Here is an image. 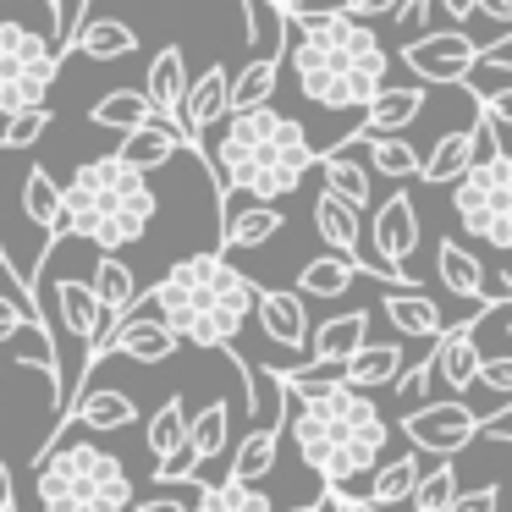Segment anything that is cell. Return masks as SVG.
I'll use <instances>...</instances> for the list:
<instances>
[{
    "label": "cell",
    "instance_id": "5b68a950",
    "mask_svg": "<svg viewBox=\"0 0 512 512\" xmlns=\"http://www.w3.org/2000/svg\"><path fill=\"white\" fill-rule=\"evenodd\" d=\"M160 199L149 188V177L127 171L122 160L100 155L89 166H78L72 188H61V215H67L72 237H89L100 254H122L149 232Z\"/></svg>",
    "mask_w": 512,
    "mask_h": 512
},
{
    "label": "cell",
    "instance_id": "7a4b0ae2",
    "mask_svg": "<svg viewBox=\"0 0 512 512\" xmlns=\"http://www.w3.org/2000/svg\"><path fill=\"white\" fill-rule=\"evenodd\" d=\"M281 23V61H292V78L325 111H364L380 89H386L391 56L380 45V34H369L364 23H347L342 6H276Z\"/></svg>",
    "mask_w": 512,
    "mask_h": 512
},
{
    "label": "cell",
    "instance_id": "c3c4849f",
    "mask_svg": "<svg viewBox=\"0 0 512 512\" xmlns=\"http://www.w3.org/2000/svg\"><path fill=\"white\" fill-rule=\"evenodd\" d=\"M0 507L17 512V490H12V468H6V457H0Z\"/></svg>",
    "mask_w": 512,
    "mask_h": 512
},
{
    "label": "cell",
    "instance_id": "ffe728a7",
    "mask_svg": "<svg viewBox=\"0 0 512 512\" xmlns=\"http://www.w3.org/2000/svg\"><path fill=\"white\" fill-rule=\"evenodd\" d=\"M281 419H287V408H281ZM281 419H270V424H254V430L237 441V452H232V479L226 485H243V490H254L259 479L276 468V452H281Z\"/></svg>",
    "mask_w": 512,
    "mask_h": 512
},
{
    "label": "cell",
    "instance_id": "30bf717a",
    "mask_svg": "<svg viewBox=\"0 0 512 512\" xmlns=\"http://www.w3.org/2000/svg\"><path fill=\"white\" fill-rule=\"evenodd\" d=\"M479 419H485V413H474L468 402L446 397V402H424V408L402 413V435H408L419 452H435L441 463H452L463 446H474Z\"/></svg>",
    "mask_w": 512,
    "mask_h": 512
},
{
    "label": "cell",
    "instance_id": "cb8c5ba5",
    "mask_svg": "<svg viewBox=\"0 0 512 512\" xmlns=\"http://www.w3.org/2000/svg\"><path fill=\"white\" fill-rule=\"evenodd\" d=\"M402 375V347L397 342H364L353 358L342 364V386L347 391H380V386H397Z\"/></svg>",
    "mask_w": 512,
    "mask_h": 512
},
{
    "label": "cell",
    "instance_id": "d6a6232c",
    "mask_svg": "<svg viewBox=\"0 0 512 512\" xmlns=\"http://www.w3.org/2000/svg\"><path fill=\"white\" fill-rule=\"evenodd\" d=\"M144 446L155 452V468L166 463V457H177L182 446H188V413H182V397H166L155 413H149V424H144Z\"/></svg>",
    "mask_w": 512,
    "mask_h": 512
},
{
    "label": "cell",
    "instance_id": "f1b7e54d",
    "mask_svg": "<svg viewBox=\"0 0 512 512\" xmlns=\"http://www.w3.org/2000/svg\"><path fill=\"white\" fill-rule=\"evenodd\" d=\"M419 474H424V468H419V457H413V452H408V457H391V463H380L375 474L364 479V490H358V496H364L375 512H397L402 501L413 496Z\"/></svg>",
    "mask_w": 512,
    "mask_h": 512
},
{
    "label": "cell",
    "instance_id": "9c48e42d",
    "mask_svg": "<svg viewBox=\"0 0 512 512\" xmlns=\"http://www.w3.org/2000/svg\"><path fill=\"white\" fill-rule=\"evenodd\" d=\"M413 248H419V210H413L408 193H391V199L369 215V259H364V270L369 276H386L391 292H419L413 276L402 270L413 259Z\"/></svg>",
    "mask_w": 512,
    "mask_h": 512
},
{
    "label": "cell",
    "instance_id": "6da1fadb",
    "mask_svg": "<svg viewBox=\"0 0 512 512\" xmlns=\"http://www.w3.org/2000/svg\"><path fill=\"white\" fill-rule=\"evenodd\" d=\"M281 391V430H292L298 457L320 474L331 501H353L358 479H369L380 468V446H386L391 424L380 413L375 397H358L342 380H292L276 375Z\"/></svg>",
    "mask_w": 512,
    "mask_h": 512
},
{
    "label": "cell",
    "instance_id": "f546056e",
    "mask_svg": "<svg viewBox=\"0 0 512 512\" xmlns=\"http://www.w3.org/2000/svg\"><path fill=\"white\" fill-rule=\"evenodd\" d=\"M320 171H325V193H331L336 204H347V210H358V215L369 210L375 188H369L364 160H353L347 149H331V155H320Z\"/></svg>",
    "mask_w": 512,
    "mask_h": 512
},
{
    "label": "cell",
    "instance_id": "ab89813d",
    "mask_svg": "<svg viewBox=\"0 0 512 512\" xmlns=\"http://www.w3.org/2000/svg\"><path fill=\"white\" fill-rule=\"evenodd\" d=\"M23 331H50L45 314L34 303H17V298H0V342H17Z\"/></svg>",
    "mask_w": 512,
    "mask_h": 512
},
{
    "label": "cell",
    "instance_id": "1f68e13d",
    "mask_svg": "<svg viewBox=\"0 0 512 512\" xmlns=\"http://www.w3.org/2000/svg\"><path fill=\"white\" fill-rule=\"evenodd\" d=\"M435 270H441V281L457 292V298H468V303L485 298V265H479L474 248H463V243L446 237V243L435 248Z\"/></svg>",
    "mask_w": 512,
    "mask_h": 512
},
{
    "label": "cell",
    "instance_id": "4dcf8cb0",
    "mask_svg": "<svg viewBox=\"0 0 512 512\" xmlns=\"http://www.w3.org/2000/svg\"><path fill=\"white\" fill-rule=\"evenodd\" d=\"M232 446V402L210 397L199 408V419H188V452H193V468L215 463V457Z\"/></svg>",
    "mask_w": 512,
    "mask_h": 512
},
{
    "label": "cell",
    "instance_id": "ac0fdd59",
    "mask_svg": "<svg viewBox=\"0 0 512 512\" xmlns=\"http://www.w3.org/2000/svg\"><path fill=\"white\" fill-rule=\"evenodd\" d=\"M380 314H386V325L397 336H413V342H435V336L446 331V314L441 303L430 298V292H386L380 298Z\"/></svg>",
    "mask_w": 512,
    "mask_h": 512
},
{
    "label": "cell",
    "instance_id": "44dd1931",
    "mask_svg": "<svg viewBox=\"0 0 512 512\" xmlns=\"http://www.w3.org/2000/svg\"><path fill=\"white\" fill-rule=\"evenodd\" d=\"M89 292L94 303H100L105 325L127 320L138 303V281H133V265H122V254H100L94 259V276H89Z\"/></svg>",
    "mask_w": 512,
    "mask_h": 512
},
{
    "label": "cell",
    "instance_id": "e0dca14e",
    "mask_svg": "<svg viewBox=\"0 0 512 512\" xmlns=\"http://www.w3.org/2000/svg\"><path fill=\"white\" fill-rule=\"evenodd\" d=\"M182 144H188V138H182V127L155 122V116H149L144 127L122 133V144H116V155H111V160H122L127 171H138V177H144V171H160V166H166V160L177 155Z\"/></svg>",
    "mask_w": 512,
    "mask_h": 512
},
{
    "label": "cell",
    "instance_id": "7dc6e473",
    "mask_svg": "<svg viewBox=\"0 0 512 512\" xmlns=\"http://www.w3.org/2000/svg\"><path fill=\"white\" fill-rule=\"evenodd\" d=\"M474 17H490V23H512L507 0H474Z\"/></svg>",
    "mask_w": 512,
    "mask_h": 512
},
{
    "label": "cell",
    "instance_id": "9a60e30c",
    "mask_svg": "<svg viewBox=\"0 0 512 512\" xmlns=\"http://www.w3.org/2000/svg\"><path fill=\"white\" fill-rule=\"evenodd\" d=\"M50 303H56V320H61V331L72 336V342H100L111 325H105V314H100V303H94V292H89V281H78V276H61L56 287H50Z\"/></svg>",
    "mask_w": 512,
    "mask_h": 512
},
{
    "label": "cell",
    "instance_id": "7402d4cb",
    "mask_svg": "<svg viewBox=\"0 0 512 512\" xmlns=\"http://www.w3.org/2000/svg\"><path fill=\"white\" fill-rule=\"evenodd\" d=\"M259 325H265V336L276 347H309V309H303V298H292V292H265L259 287V303H254Z\"/></svg>",
    "mask_w": 512,
    "mask_h": 512
},
{
    "label": "cell",
    "instance_id": "bcb514c9",
    "mask_svg": "<svg viewBox=\"0 0 512 512\" xmlns=\"http://www.w3.org/2000/svg\"><path fill=\"white\" fill-rule=\"evenodd\" d=\"M391 23L424 28V34H430V0H402V6H391Z\"/></svg>",
    "mask_w": 512,
    "mask_h": 512
},
{
    "label": "cell",
    "instance_id": "f35d334b",
    "mask_svg": "<svg viewBox=\"0 0 512 512\" xmlns=\"http://www.w3.org/2000/svg\"><path fill=\"white\" fill-rule=\"evenodd\" d=\"M336 149H347V144H336ZM364 171H380V177H419V155H413V144H402V138H375Z\"/></svg>",
    "mask_w": 512,
    "mask_h": 512
},
{
    "label": "cell",
    "instance_id": "816d5d0a",
    "mask_svg": "<svg viewBox=\"0 0 512 512\" xmlns=\"http://www.w3.org/2000/svg\"><path fill=\"white\" fill-rule=\"evenodd\" d=\"M292 512H331V501L320 496V501H309V507H292Z\"/></svg>",
    "mask_w": 512,
    "mask_h": 512
},
{
    "label": "cell",
    "instance_id": "484cf974",
    "mask_svg": "<svg viewBox=\"0 0 512 512\" xmlns=\"http://www.w3.org/2000/svg\"><path fill=\"white\" fill-rule=\"evenodd\" d=\"M463 89L474 94V105H507V89H512V39L479 45V61H474V72L463 78Z\"/></svg>",
    "mask_w": 512,
    "mask_h": 512
},
{
    "label": "cell",
    "instance_id": "d6986e66",
    "mask_svg": "<svg viewBox=\"0 0 512 512\" xmlns=\"http://www.w3.org/2000/svg\"><path fill=\"white\" fill-rule=\"evenodd\" d=\"M314 232L325 237V254H336V259L364 270V259H358V248H364V215L358 210H347L331 193H320V199H314Z\"/></svg>",
    "mask_w": 512,
    "mask_h": 512
},
{
    "label": "cell",
    "instance_id": "3957f363",
    "mask_svg": "<svg viewBox=\"0 0 512 512\" xmlns=\"http://www.w3.org/2000/svg\"><path fill=\"white\" fill-rule=\"evenodd\" d=\"M254 303H259V287L237 265H226L221 254H193L182 265H171L155 281V292L138 298L133 309H149L144 320L160 325L177 347L193 342V347L232 353V336L248 325Z\"/></svg>",
    "mask_w": 512,
    "mask_h": 512
},
{
    "label": "cell",
    "instance_id": "603a6c76",
    "mask_svg": "<svg viewBox=\"0 0 512 512\" xmlns=\"http://www.w3.org/2000/svg\"><path fill=\"white\" fill-rule=\"evenodd\" d=\"M67 419H78L83 430H127V424H138V402L122 386H89L72 397Z\"/></svg>",
    "mask_w": 512,
    "mask_h": 512
},
{
    "label": "cell",
    "instance_id": "4316f807",
    "mask_svg": "<svg viewBox=\"0 0 512 512\" xmlns=\"http://www.w3.org/2000/svg\"><path fill=\"white\" fill-rule=\"evenodd\" d=\"M281 83V50H270V56H254L243 72L232 78V89H226V111L243 116V111H265L270 94H276Z\"/></svg>",
    "mask_w": 512,
    "mask_h": 512
},
{
    "label": "cell",
    "instance_id": "2e32d148",
    "mask_svg": "<svg viewBox=\"0 0 512 512\" xmlns=\"http://www.w3.org/2000/svg\"><path fill=\"white\" fill-rule=\"evenodd\" d=\"M149 100V111H155V122H171L182 127V94H188V67H182V50L177 45H160V56L149 61V78L144 89H138Z\"/></svg>",
    "mask_w": 512,
    "mask_h": 512
},
{
    "label": "cell",
    "instance_id": "4fadbf2b",
    "mask_svg": "<svg viewBox=\"0 0 512 512\" xmlns=\"http://www.w3.org/2000/svg\"><path fill=\"white\" fill-rule=\"evenodd\" d=\"M419 111H424V89H380L375 100L364 105V122H358L353 133H342L336 144H375V138H397Z\"/></svg>",
    "mask_w": 512,
    "mask_h": 512
},
{
    "label": "cell",
    "instance_id": "83f0119b",
    "mask_svg": "<svg viewBox=\"0 0 512 512\" xmlns=\"http://www.w3.org/2000/svg\"><path fill=\"white\" fill-rule=\"evenodd\" d=\"M479 138H485V133H479V122L457 127V133H441V144L430 149V160H419L424 182H457L479 160Z\"/></svg>",
    "mask_w": 512,
    "mask_h": 512
},
{
    "label": "cell",
    "instance_id": "5bb4252c",
    "mask_svg": "<svg viewBox=\"0 0 512 512\" xmlns=\"http://www.w3.org/2000/svg\"><path fill=\"white\" fill-rule=\"evenodd\" d=\"M369 320H375L369 309L331 314V320H325L320 331H309V364H320V369H342L347 358H353L358 347L369 342Z\"/></svg>",
    "mask_w": 512,
    "mask_h": 512
},
{
    "label": "cell",
    "instance_id": "8d00e7d4",
    "mask_svg": "<svg viewBox=\"0 0 512 512\" xmlns=\"http://www.w3.org/2000/svg\"><path fill=\"white\" fill-rule=\"evenodd\" d=\"M353 276H358V265H347V259H336V254H320L298 270V292H292V298H342V292L353 287Z\"/></svg>",
    "mask_w": 512,
    "mask_h": 512
},
{
    "label": "cell",
    "instance_id": "681fc988",
    "mask_svg": "<svg viewBox=\"0 0 512 512\" xmlns=\"http://www.w3.org/2000/svg\"><path fill=\"white\" fill-rule=\"evenodd\" d=\"M133 512H188V507H182L177 496H155V501H138Z\"/></svg>",
    "mask_w": 512,
    "mask_h": 512
},
{
    "label": "cell",
    "instance_id": "b9f144b4",
    "mask_svg": "<svg viewBox=\"0 0 512 512\" xmlns=\"http://www.w3.org/2000/svg\"><path fill=\"white\" fill-rule=\"evenodd\" d=\"M45 127H50V105H45V111L12 116V122H6V138H0V149H28V144H39V138H45Z\"/></svg>",
    "mask_w": 512,
    "mask_h": 512
},
{
    "label": "cell",
    "instance_id": "11a10c76",
    "mask_svg": "<svg viewBox=\"0 0 512 512\" xmlns=\"http://www.w3.org/2000/svg\"><path fill=\"white\" fill-rule=\"evenodd\" d=\"M0 512H6V507H0Z\"/></svg>",
    "mask_w": 512,
    "mask_h": 512
},
{
    "label": "cell",
    "instance_id": "7bdbcfd3",
    "mask_svg": "<svg viewBox=\"0 0 512 512\" xmlns=\"http://www.w3.org/2000/svg\"><path fill=\"white\" fill-rule=\"evenodd\" d=\"M430 380H435V364H430V353H424L413 369H402V375H397V397L408 402V413L419 408L424 397H430Z\"/></svg>",
    "mask_w": 512,
    "mask_h": 512
},
{
    "label": "cell",
    "instance_id": "d4e9b609",
    "mask_svg": "<svg viewBox=\"0 0 512 512\" xmlns=\"http://www.w3.org/2000/svg\"><path fill=\"white\" fill-rule=\"evenodd\" d=\"M17 204H23V215H28V221H34L39 232L50 237V243H61V237H67V215H61V182L50 177L45 166H28Z\"/></svg>",
    "mask_w": 512,
    "mask_h": 512
},
{
    "label": "cell",
    "instance_id": "f6af8a7d",
    "mask_svg": "<svg viewBox=\"0 0 512 512\" xmlns=\"http://www.w3.org/2000/svg\"><path fill=\"white\" fill-rule=\"evenodd\" d=\"M127 507H133V485H127V479H116L111 490H100L94 501H83L78 512H127Z\"/></svg>",
    "mask_w": 512,
    "mask_h": 512
},
{
    "label": "cell",
    "instance_id": "f907efd6",
    "mask_svg": "<svg viewBox=\"0 0 512 512\" xmlns=\"http://www.w3.org/2000/svg\"><path fill=\"white\" fill-rule=\"evenodd\" d=\"M446 12H452L457 23H468V17H474V0H452V6H446Z\"/></svg>",
    "mask_w": 512,
    "mask_h": 512
},
{
    "label": "cell",
    "instance_id": "277c9868",
    "mask_svg": "<svg viewBox=\"0 0 512 512\" xmlns=\"http://www.w3.org/2000/svg\"><path fill=\"white\" fill-rule=\"evenodd\" d=\"M314 144L303 122L265 111L226 116V133L215 144V171H221V193H243L248 204H276L298 193L303 171L314 166Z\"/></svg>",
    "mask_w": 512,
    "mask_h": 512
},
{
    "label": "cell",
    "instance_id": "db71d44e",
    "mask_svg": "<svg viewBox=\"0 0 512 512\" xmlns=\"http://www.w3.org/2000/svg\"><path fill=\"white\" fill-rule=\"evenodd\" d=\"M336 507H342V501H336ZM342 512H347V507H342Z\"/></svg>",
    "mask_w": 512,
    "mask_h": 512
},
{
    "label": "cell",
    "instance_id": "d590c367",
    "mask_svg": "<svg viewBox=\"0 0 512 512\" xmlns=\"http://www.w3.org/2000/svg\"><path fill=\"white\" fill-rule=\"evenodd\" d=\"M72 50H83L89 61H122V56H133V50H138V34L127 23H111V17H89Z\"/></svg>",
    "mask_w": 512,
    "mask_h": 512
},
{
    "label": "cell",
    "instance_id": "52a82bcc",
    "mask_svg": "<svg viewBox=\"0 0 512 512\" xmlns=\"http://www.w3.org/2000/svg\"><path fill=\"white\" fill-rule=\"evenodd\" d=\"M452 210L474 237H485L490 248L507 254L512 248V160L496 155V149L485 160H474L452 182Z\"/></svg>",
    "mask_w": 512,
    "mask_h": 512
},
{
    "label": "cell",
    "instance_id": "ba28073f",
    "mask_svg": "<svg viewBox=\"0 0 512 512\" xmlns=\"http://www.w3.org/2000/svg\"><path fill=\"white\" fill-rule=\"evenodd\" d=\"M56 72L61 61L50 56L45 34H34L28 23H0V111L6 116L45 111Z\"/></svg>",
    "mask_w": 512,
    "mask_h": 512
},
{
    "label": "cell",
    "instance_id": "f5cc1de1",
    "mask_svg": "<svg viewBox=\"0 0 512 512\" xmlns=\"http://www.w3.org/2000/svg\"><path fill=\"white\" fill-rule=\"evenodd\" d=\"M325 501H331V496H325ZM331 507H336V501H331ZM336 512H342V507H336Z\"/></svg>",
    "mask_w": 512,
    "mask_h": 512
},
{
    "label": "cell",
    "instance_id": "836d02e7",
    "mask_svg": "<svg viewBox=\"0 0 512 512\" xmlns=\"http://www.w3.org/2000/svg\"><path fill=\"white\" fill-rule=\"evenodd\" d=\"M281 226H287V215H281L276 204H243V210L221 226V237H226V248H259V243H270Z\"/></svg>",
    "mask_w": 512,
    "mask_h": 512
},
{
    "label": "cell",
    "instance_id": "e575fe53",
    "mask_svg": "<svg viewBox=\"0 0 512 512\" xmlns=\"http://www.w3.org/2000/svg\"><path fill=\"white\" fill-rule=\"evenodd\" d=\"M149 116H155V111H149V100L138 89H111L105 100L89 105V122L105 127V133H133V127H144Z\"/></svg>",
    "mask_w": 512,
    "mask_h": 512
},
{
    "label": "cell",
    "instance_id": "7c38bea8",
    "mask_svg": "<svg viewBox=\"0 0 512 512\" xmlns=\"http://www.w3.org/2000/svg\"><path fill=\"white\" fill-rule=\"evenodd\" d=\"M226 89H232V72L226 67H204L199 78H188V94H182V138L188 144H204V133H210L215 122H226Z\"/></svg>",
    "mask_w": 512,
    "mask_h": 512
},
{
    "label": "cell",
    "instance_id": "60d3db41",
    "mask_svg": "<svg viewBox=\"0 0 512 512\" xmlns=\"http://www.w3.org/2000/svg\"><path fill=\"white\" fill-rule=\"evenodd\" d=\"M474 386H485L490 397H496V408H507V397H512V358H507V353H490V358H479V375H474Z\"/></svg>",
    "mask_w": 512,
    "mask_h": 512
},
{
    "label": "cell",
    "instance_id": "8992f818",
    "mask_svg": "<svg viewBox=\"0 0 512 512\" xmlns=\"http://www.w3.org/2000/svg\"><path fill=\"white\" fill-rule=\"evenodd\" d=\"M127 479L122 457L94 441H50L39 452V507L45 512H78L100 490Z\"/></svg>",
    "mask_w": 512,
    "mask_h": 512
},
{
    "label": "cell",
    "instance_id": "74e56055",
    "mask_svg": "<svg viewBox=\"0 0 512 512\" xmlns=\"http://www.w3.org/2000/svg\"><path fill=\"white\" fill-rule=\"evenodd\" d=\"M188 512H276V507H270L265 490H243L221 479V485H204L199 507H188Z\"/></svg>",
    "mask_w": 512,
    "mask_h": 512
},
{
    "label": "cell",
    "instance_id": "8fae6325",
    "mask_svg": "<svg viewBox=\"0 0 512 512\" xmlns=\"http://www.w3.org/2000/svg\"><path fill=\"white\" fill-rule=\"evenodd\" d=\"M474 61H479V45L468 34H457V28L419 34V39L402 45V67H408L413 78H424V83H441V89L463 83L468 72H474Z\"/></svg>",
    "mask_w": 512,
    "mask_h": 512
},
{
    "label": "cell",
    "instance_id": "ee69618b",
    "mask_svg": "<svg viewBox=\"0 0 512 512\" xmlns=\"http://www.w3.org/2000/svg\"><path fill=\"white\" fill-rule=\"evenodd\" d=\"M446 512H501V485L496 479H485V485H468L452 496V507Z\"/></svg>",
    "mask_w": 512,
    "mask_h": 512
}]
</instances>
